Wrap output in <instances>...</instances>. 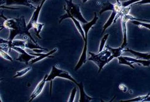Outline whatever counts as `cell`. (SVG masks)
Masks as SVG:
<instances>
[{"label": "cell", "instance_id": "1", "mask_svg": "<svg viewBox=\"0 0 150 102\" xmlns=\"http://www.w3.org/2000/svg\"><path fill=\"white\" fill-rule=\"evenodd\" d=\"M1 17L4 18L3 22V27L7 28L9 30V36L8 40L9 41H12L16 36H20L21 37H23L25 36H28L33 41H35V39L31 36L29 31L27 29V24L25 22V19L24 16H22L17 18H8L1 14Z\"/></svg>", "mask_w": 150, "mask_h": 102}, {"label": "cell", "instance_id": "2", "mask_svg": "<svg viewBox=\"0 0 150 102\" xmlns=\"http://www.w3.org/2000/svg\"><path fill=\"white\" fill-rule=\"evenodd\" d=\"M98 17H97V13L95 12H94V17L92 19V20L89 22H87L86 23H83L82 27L84 29V34H85V39L83 40L84 41V47L83 49V52L82 54H81L80 58L77 63L76 66H75L74 68V71H77L80 67L82 66L83 64L86 62L87 61V35H88V33L89 30L91 29V28L95 25L97 23V20H98Z\"/></svg>", "mask_w": 150, "mask_h": 102}, {"label": "cell", "instance_id": "3", "mask_svg": "<svg viewBox=\"0 0 150 102\" xmlns=\"http://www.w3.org/2000/svg\"><path fill=\"white\" fill-rule=\"evenodd\" d=\"M89 54L91 55V57L88 59V61L94 62L98 66V73H100L105 66L109 63L108 59L111 55V52L107 48L103 49L102 52L97 54L92 52H89Z\"/></svg>", "mask_w": 150, "mask_h": 102}, {"label": "cell", "instance_id": "4", "mask_svg": "<svg viewBox=\"0 0 150 102\" xmlns=\"http://www.w3.org/2000/svg\"><path fill=\"white\" fill-rule=\"evenodd\" d=\"M56 78H64V79L70 80V81L73 82L76 86L78 84V82L70 75L69 72L59 68V65L56 64L52 67L51 72H50V73L47 75V77L46 79L47 81L51 82V85H50V86H51V87H50V94L51 95L52 93V81Z\"/></svg>", "mask_w": 150, "mask_h": 102}, {"label": "cell", "instance_id": "5", "mask_svg": "<svg viewBox=\"0 0 150 102\" xmlns=\"http://www.w3.org/2000/svg\"><path fill=\"white\" fill-rule=\"evenodd\" d=\"M65 2L66 5L64 6V9L66 12H68L71 15L77 19L81 23H86L88 22L81 14L79 5L74 4L71 0H68V1L66 0Z\"/></svg>", "mask_w": 150, "mask_h": 102}, {"label": "cell", "instance_id": "6", "mask_svg": "<svg viewBox=\"0 0 150 102\" xmlns=\"http://www.w3.org/2000/svg\"><path fill=\"white\" fill-rule=\"evenodd\" d=\"M12 49L15 50L16 52L20 54L19 56H18V58L16 59V61H18L19 62H23L26 65H28L30 64V62L36 58V56L27 53L25 52V50L21 47H12Z\"/></svg>", "mask_w": 150, "mask_h": 102}, {"label": "cell", "instance_id": "7", "mask_svg": "<svg viewBox=\"0 0 150 102\" xmlns=\"http://www.w3.org/2000/svg\"><path fill=\"white\" fill-rule=\"evenodd\" d=\"M12 5H21L27 6L32 9H36V7L31 3L30 0H2L1 6H9Z\"/></svg>", "mask_w": 150, "mask_h": 102}, {"label": "cell", "instance_id": "8", "mask_svg": "<svg viewBox=\"0 0 150 102\" xmlns=\"http://www.w3.org/2000/svg\"><path fill=\"white\" fill-rule=\"evenodd\" d=\"M129 14H126L122 15L121 18V27L123 36V41L121 45V47L125 48L127 45V23L129 21Z\"/></svg>", "mask_w": 150, "mask_h": 102}, {"label": "cell", "instance_id": "9", "mask_svg": "<svg viewBox=\"0 0 150 102\" xmlns=\"http://www.w3.org/2000/svg\"><path fill=\"white\" fill-rule=\"evenodd\" d=\"M67 13L65 15H64L63 16L60 17V20H59V23H60L62 21H63L64 20H65V19L67 18H71L72 21L73 22L75 27H76V29H78V32L79 33V34H81V37H82L83 39L84 40L85 39V34H84V29L82 27V26H81V24H80V22L79 20H78L77 19H76L75 18H74L72 15H71L68 12H66Z\"/></svg>", "mask_w": 150, "mask_h": 102}, {"label": "cell", "instance_id": "10", "mask_svg": "<svg viewBox=\"0 0 150 102\" xmlns=\"http://www.w3.org/2000/svg\"><path fill=\"white\" fill-rule=\"evenodd\" d=\"M58 50V48L57 47H55L52 50H51V52H49L47 53H30L32 55H33L36 56V58L32 59L30 62V64H33L39 62L44 59H45L46 58H54V56H51V55L55 52H57Z\"/></svg>", "mask_w": 150, "mask_h": 102}, {"label": "cell", "instance_id": "11", "mask_svg": "<svg viewBox=\"0 0 150 102\" xmlns=\"http://www.w3.org/2000/svg\"><path fill=\"white\" fill-rule=\"evenodd\" d=\"M47 75H46L45 76H44L43 79L36 86L35 90L33 91L32 94L30 95V100H29L30 102L32 101L35 98H36L42 92L43 89H44V87H45V86L47 82L46 79L47 77Z\"/></svg>", "mask_w": 150, "mask_h": 102}, {"label": "cell", "instance_id": "12", "mask_svg": "<svg viewBox=\"0 0 150 102\" xmlns=\"http://www.w3.org/2000/svg\"><path fill=\"white\" fill-rule=\"evenodd\" d=\"M77 86L79 88V93H80V97H79V99L78 101L79 102H89L93 100V98L91 97L90 96H89V95H87L86 94V92L84 91L83 83L82 81H81L80 82H78V84L77 85Z\"/></svg>", "mask_w": 150, "mask_h": 102}, {"label": "cell", "instance_id": "13", "mask_svg": "<svg viewBox=\"0 0 150 102\" xmlns=\"http://www.w3.org/2000/svg\"><path fill=\"white\" fill-rule=\"evenodd\" d=\"M106 48H107L111 53V55L110 56V58L108 59V62H110L111 61H112L115 58H117L118 57H120L121 56L122 53L124 52V48L120 47L119 48H113L112 47H110L109 45H105Z\"/></svg>", "mask_w": 150, "mask_h": 102}, {"label": "cell", "instance_id": "14", "mask_svg": "<svg viewBox=\"0 0 150 102\" xmlns=\"http://www.w3.org/2000/svg\"><path fill=\"white\" fill-rule=\"evenodd\" d=\"M121 11V10H117V9H115L114 10L111 11V14L108 18V20L107 21V22H106L105 23V24L103 25V31H102V34H103L105 33V31L107 30L111 25L114 23L115 22V18L117 15V14L119 13Z\"/></svg>", "mask_w": 150, "mask_h": 102}, {"label": "cell", "instance_id": "15", "mask_svg": "<svg viewBox=\"0 0 150 102\" xmlns=\"http://www.w3.org/2000/svg\"><path fill=\"white\" fill-rule=\"evenodd\" d=\"M124 52H130L132 53L136 57H138L139 59H145V60H150V52L144 53H140V52H137L135 51L130 49L129 48H127L126 49H124Z\"/></svg>", "mask_w": 150, "mask_h": 102}, {"label": "cell", "instance_id": "16", "mask_svg": "<svg viewBox=\"0 0 150 102\" xmlns=\"http://www.w3.org/2000/svg\"><path fill=\"white\" fill-rule=\"evenodd\" d=\"M124 57L132 64H137L141 65L144 67L150 66V60L135 59V58H131V57H128V56H124Z\"/></svg>", "mask_w": 150, "mask_h": 102}, {"label": "cell", "instance_id": "17", "mask_svg": "<svg viewBox=\"0 0 150 102\" xmlns=\"http://www.w3.org/2000/svg\"><path fill=\"white\" fill-rule=\"evenodd\" d=\"M26 42L27 41L25 40H13L9 43V47L10 48L12 49V47H21L22 48L25 49V48L26 45Z\"/></svg>", "mask_w": 150, "mask_h": 102}, {"label": "cell", "instance_id": "18", "mask_svg": "<svg viewBox=\"0 0 150 102\" xmlns=\"http://www.w3.org/2000/svg\"><path fill=\"white\" fill-rule=\"evenodd\" d=\"M44 26H45V24L44 23H36L32 28V29H33L34 32H35V34L36 35V36L39 38L40 39H41L42 37L40 36V33L41 30L42 29Z\"/></svg>", "mask_w": 150, "mask_h": 102}, {"label": "cell", "instance_id": "19", "mask_svg": "<svg viewBox=\"0 0 150 102\" xmlns=\"http://www.w3.org/2000/svg\"><path fill=\"white\" fill-rule=\"evenodd\" d=\"M117 59H118V63L120 65H126V66H129L130 67H131L133 69H135V67L134 66L133 64H132L130 62L127 61L126 58H124V56H121L120 57H118Z\"/></svg>", "mask_w": 150, "mask_h": 102}, {"label": "cell", "instance_id": "20", "mask_svg": "<svg viewBox=\"0 0 150 102\" xmlns=\"http://www.w3.org/2000/svg\"><path fill=\"white\" fill-rule=\"evenodd\" d=\"M132 22L133 24L138 26L139 28H144L146 29H148L149 31H150V23H148L147 22H141L138 20H132Z\"/></svg>", "mask_w": 150, "mask_h": 102}, {"label": "cell", "instance_id": "21", "mask_svg": "<svg viewBox=\"0 0 150 102\" xmlns=\"http://www.w3.org/2000/svg\"><path fill=\"white\" fill-rule=\"evenodd\" d=\"M150 94H148L146 95H143V96H139L137 97L129 99L127 100H121V101H127V102H139V101H145V100L149 96Z\"/></svg>", "mask_w": 150, "mask_h": 102}, {"label": "cell", "instance_id": "22", "mask_svg": "<svg viewBox=\"0 0 150 102\" xmlns=\"http://www.w3.org/2000/svg\"><path fill=\"white\" fill-rule=\"evenodd\" d=\"M32 69V67L30 66V67H26L25 68H23V69L21 70V71H20L17 72L16 75L14 76V78L21 77V76L25 75L26 73H27L28 72H30Z\"/></svg>", "mask_w": 150, "mask_h": 102}, {"label": "cell", "instance_id": "23", "mask_svg": "<svg viewBox=\"0 0 150 102\" xmlns=\"http://www.w3.org/2000/svg\"><path fill=\"white\" fill-rule=\"evenodd\" d=\"M110 34L109 33H107L105 34L103 37H102V39L100 41V46H99V50H98V52H100L102 51L104 49V47L105 46V43L107 42L108 36H109Z\"/></svg>", "mask_w": 150, "mask_h": 102}, {"label": "cell", "instance_id": "24", "mask_svg": "<svg viewBox=\"0 0 150 102\" xmlns=\"http://www.w3.org/2000/svg\"><path fill=\"white\" fill-rule=\"evenodd\" d=\"M140 1H142V0H128V1H126L121 2V5L122 6V8H126V7H128V6L133 5L136 3H138Z\"/></svg>", "mask_w": 150, "mask_h": 102}, {"label": "cell", "instance_id": "25", "mask_svg": "<svg viewBox=\"0 0 150 102\" xmlns=\"http://www.w3.org/2000/svg\"><path fill=\"white\" fill-rule=\"evenodd\" d=\"M0 56H1V58H3L6 60H8L11 62L13 61V59H12L11 56L8 53V52H5V51H4L3 50H0Z\"/></svg>", "mask_w": 150, "mask_h": 102}, {"label": "cell", "instance_id": "26", "mask_svg": "<svg viewBox=\"0 0 150 102\" xmlns=\"http://www.w3.org/2000/svg\"><path fill=\"white\" fill-rule=\"evenodd\" d=\"M77 92V88L76 87H74L71 91V92L70 94V96L69 99H68V101L69 102H73L74 101V99H75V95H76Z\"/></svg>", "mask_w": 150, "mask_h": 102}, {"label": "cell", "instance_id": "27", "mask_svg": "<svg viewBox=\"0 0 150 102\" xmlns=\"http://www.w3.org/2000/svg\"><path fill=\"white\" fill-rule=\"evenodd\" d=\"M146 4H150V0H142V1L136 3L134 4V6H140V5H144Z\"/></svg>", "mask_w": 150, "mask_h": 102}, {"label": "cell", "instance_id": "28", "mask_svg": "<svg viewBox=\"0 0 150 102\" xmlns=\"http://www.w3.org/2000/svg\"><path fill=\"white\" fill-rule=\"evenodd\" d=\"M31 3H32L33 5H34L36 7H37L38 6H39L41 2L42 1V0H30Z\"/></svg>", "mask_w": 150, "mask_h": 102}, {"label": "cell", "instance_id": "29", "mask_svg": "<svg viewBox=\"0 0 150 102\" xmlns=\"http://www.w3.org/2000/svg\"><path fill=\"white\" fill-rule=\"evenodd\" d=\"M119 89H120L121 91H122L123 92H126L127 91V86L124 85V84H121L119 86Z\"/></svg>", "mask_w": 150, "mask_h": 102}, {"label": "cell", "instance_id": "30", "mask_svg": "<svg viewBox=\"0 0 150 102\" xmlns=\"http://www.w3.org/2000/svg\"><path fill=\"white\" fill-rule=\"evenodd\" d=\"M87 1H88V0H82L83 3H86Z\"/></svg>", "mask_w": 150, "mask_h": 102}, {"label": "cell", "instance_id": "31", "mask_svg": "<svg viewBox=\"0 0 150 102\" xmlns=\"http://www.w3.org/2000/svg\"><path fill=\"white\" fill-rule=\"evenodd\" d=\"M71 1H73V0H71Z\"/></svg>", "mask_w": 150, "mask_h": 102}]
</instances>
